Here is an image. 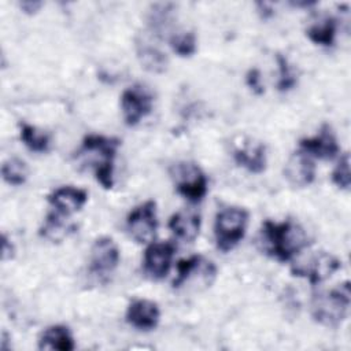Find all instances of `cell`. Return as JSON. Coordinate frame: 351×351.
Returning a JSON list of instances; mask_svg holds the SVG:
<instances>
[{"mask_svg": "<svg viewBox=\"0 0 351 351\" xmlns=\"http://www.w3.org/2000/svg\"><path fill=\"white\" fill-rule=\"evenodd\" d=\"M14 255H15V247H14L12 241L5 234H3V241H1V259H3V262L12 259Z\"/></svg>", "mask_w": 351, "mask_h": 351, "instance_id": "29", "label": "cell"}, {"mask_svg": "<svg viewBox=\"0 0 351 351\" xmlns=\"http://www.w3.org/2000/svg\"><path fill=\"white\" fill-rule=\"evenodd\" d=\"M261 234L265 252L280 262L289 261L308 244L304 229L291 219L284 222L265 221Z\"/></svg>", "mask_w": 351, "mask_h": 351, "instance_id": "1", "label": "cell"}, {"mask_svg": "<svg viewBox=\"0 0 351 351\" xmlns=\"http://www.w3.org/2000/svg\"><path fill=\"white\" fill-rule=\"evenodd\" d=\"M332 182L340 189H350L351 176H350V155L343 154L332 171Z\"/></svg>", "mask_w": 351, "mask_h": 351, "instance_id": "27", "label": "cell"}, {"mask_svg": "<svg viewBox=\"0 0 351 351\" xmlns=\"http://www.w3.org/2000/svg\"><path fill=\"white\" fill-rule=\"evenodd\" d=\"M60 215L62 214L59 213H49L45 218L43 228L40 229V236L51 241H60L75 229L74 225L67 223L64 219L60 218Z\"/></svg>", "mask_w": 351, "mask_h": 351, "instance_id": "20", "label": "cell"}, {"mask_svg": "<svg viewBox=\"0 0 351 351\" xmlns=\"http://www.w3.org/2000/svg\"><path fill=\"white\" fill-rule=\"evenodd\" d=\"M341 262L329 252L319 251L307 258L304 262H296L291 271L293 276L306 277L308 281L315 285L328 277H330L336 270H339Z\"/></svg>", "mask_w": 351, "mask_h": 351, "instance_id": "7", "label": "cell"}, {"mask_svg": "<svg viewBox=\"0 0 351 351\" xmlns=\"http://www.w3.org/2000/svg\"><path fill=\"white\" fill-rule=\"evenodd\" d=\"M88 200V192L71 185L59 186L48 195L49 204L62 215H70L80 211Z\"/></svg>", "mask_w": 351, "mask_h": 351, "instance_id": "14", "label": "cell"}, {"mask_svg": "<svg viewBox=\"0 0 351 351\" xmlns=\"http://www.w3.org/2000/svg\"><path fill=\"white\" fill-rule=\"evenodd\" d=\"M174 4L171 3H156L151 5L148 12V25L154 34H162L171 23V14Z\"/></svg>", "mask_w": 351, "mask_h": 351, "instance_id": "22", "label": "cell"}, {"mask_svg": "<svg viewBox=\"0 0 351 351\" xmlns=\"http://www.w3.org/2000/svg\"><path fill=\"white\" fill-rule=\"evenodd\" d=\"M119 263V248L108 236L95 240L90 248L89 270L96 276H107L115 270Z\"/></svg>", "mask_w": 351, "mask_h": 351, "instance_id": "9", "label": "cell"}, {"mask_svg": "<svg viewBox=\"0 0 351 351\" xmlns=\"http://www.w3.org/2000/svg\"><path fill=\"white\" fill-rule=\"evenodd\" d=\"M245 81H247V85H248L256 95H262V93L265 92V88H263L262 84H261V73H259L258 69H251V70L247 73Z\"/></svg>", "mask_w": 351, "mask_h": 351, "instance_id": "28", "label": "cell"}, {"mask_svg": "<svg viewBox=\"0 0 351 351\" xmlns=\"http://www.w3.org/2000/svg\"><path fill=\"white\" fill-rule=\"evenodd\" d=\"M136 55L141 67L149 73L160 74L167 70L169 59L166 53L144 37L136 38Z\"/></svg>", "mask_w": 351, "mask_h": 351, "instance_id": "15", "label": "cell"}, {"mask_svg": "<svg viewBox=\"0 0 351 351\" xmlns=\"http://www.w3.org/2000/svg\"><path fill=\"white\" fill-rule=\"evenodd\" d=\"M174 245L169 241L152 243L144 252V273L152 280H162L170 270Z\"/></svg>", "mask_w": 351, "mask_h": 351, "instance_id": "10", "label": "cell"}, {"mask_svg": "<svg viewBox=\"0 0 351 351\" xmlns=\"http://www.w3.org/2000/svg\"><path fill=\"white\" fill-rule=\"evenodd\" d=\"M350 302V282L346 281L329 292L317 293L311 302V315L318 324L328 328H336L346 319Z\"/></svg>", "mask_w": 351, "mask_h": 351, "instance_id": "3", "label": "cell"}, {"mask_svg": "<svg viewBox=\"0 0 351 351\" xmlns=\"http://www.w3.org/2000/svg\"><path fill=\"white\" fill-rule=\"evenodd\" d=\"M203 258L200 255H193L188 259H181L177 263V277L173 281V287L178 288L180 285H182L189 277L191 274H193L203 263Z\"/></svg>", "mask_w": 351, "mask_h": 351, "instance_id": "25", "label": "cell"}, {"mask_svg": "<svg viewBox=\"0 0 351 351\" xmlns=\"http://www.w3.org/2000/svg\"><path fill=\"white\" fill-rule=\"evenodd\" d=\"M170 176L180 195L191 202H199L207 192V177L193 162H177L170 167Z\"/></svg>", "mask_w": 351, "mask_h": 351, "instance_id": "5", "label": "cell"}, {"mask_svg": "<svg viewBox=\"0 0 351 351\" xmlns=\"http://www.w3.org/2000/svg\"><path fill=\"white\" fill-rule=\"evenodd\" d=\"M276 59H277L278 70H280V78H278V82H277V88H278L280 92H287V90L292 89L296 85L298 78H296L292 67L289 66L288 59L284 55L277 53Z\"/></svg>", "mask_w": 351, "mask_h": 351, "instance_id": "26", "label": "cell"}, {"mask_svg": "<svg viewBox=\"0 0 351 351\" xmlns=\"http://www.w3.org/2000/svg\"><path fill=\"white\" fill-rule=\"evenodd\" d=\"M315 1H291V5L293 7H308V5H314Z\"/></svg>", "mask_w": 351, "mask_h": 351, "instance_id": "32", "label": "cell"}, {"mask_svg": "<svg viewBox=\"0 0 351 351\" xmlns=\"http://www.w3.org/2000/svg\"><path fill=\"white\" fill-rule=\"evenodd\" d=\"M154 97L151 92L143 85H133L126 88L121 95V108L125 123L136 126L152 110Z\"/></svg>", "mask_w": 351, "mask_h": 351, "instance_id": "8", "label": "cell"}, {"mask_svg": "<svg viewBox=\"0 0 351 351\" xmlns=\"http://www.w3.org/2000/svg\"><path fill=\"white\" fill-rule=\"evenodd\" d=\"M19 7H21V10L25 14L33 15V14H36L43 7V3L41 1H36V0H23V1L19 3Z\"/></svg>", "mask_w": 351, "mask_h": 351, "instance_id": "30", "label": "cell"}, {"mask_svg": "<svg viewBox=\"0 0 351 351\" xmlns=\"http://www.w3.org/2000/svg\"><path fill=\"white\" fill-rule=\"evenodd\" d=\"M248 211L241 207H226L215 217L214 234L217 247L222 252L233 250L245 234Z\"/></svg>", "mask_w": 351, "mask_h": 351, "instance_id": "4", "label": "cell"}, {"mask_svg": "<svg viewBox=\"0 0 351 351\" xmlns=\"http://www.w3.org/2000/svg\"><path fill=\"white\" fill-rule=\"evenodd\" d=\"M158 228L156 203L145 200L133 208L126 218V229L133 240L137 243H148L154 239Z\"/></svg>", "mask_w": 351, "mask_h": 351, "instance_id": "6", "label": "cell"}, {"mask_svg": "<svg viewBox=\"0 0 351 351\" xmlns=\"http://www.w3.org/2000/svg\"><path fill=\"white\" fill-rule=\"evenodd\" d=\"M256 7H259V10H265L262 12L263 18H269L270 15H273V8L270 7V4H267V3H256Z\"/></svg>", "mask_w": 351, "mask_h": 351, "instance_id": "31", "label": "cell"}, {"mask_svg": "<svg viewBox=\"0 0 351 351\" xmlns=\"http://www.w3.org/2000/svg\"><path fill=\"white\" fill-rule=\"evenodd\" d=\"M19 129H21V140L30 151L47 152L49 149L51 138L45 132L38 130L37 128L26 122H21Z\"/></svg>", "mask_w": 351, "mask_h": 351, "instance_id": "21", "label": "cell"}, {"mask_svg": "<svg viewBox=\"0 0 351 351\" xmlns=\"http://www.w3.org/2000/svg\"><path fill=\"white\" fill-rule=\"evenodd\" d=\"M169 43L171 49L181 58H189L196 52V36L192 32L174 33Z\"/></svg>", "mask_w": 351, "mask_h": 351, "instance_id": "24", "label": "cell"}, {"mask_svg": "<svg viewBox=\"0 0 351 351\" xmlns=\"http://www.w3.org/2000/svg\"><path fill=\"white\" fill-rule=\"evenodd\" d=\"M119 140L101 134H88L84 137L78 156L85 158L93 167L96 180L104 189H111L114 185V158Z\"/></svg>", "mask_w": 351, "mask_h": 351, "instance_id": "2", "label": "cell"}, {"mask_svg": "<svg viewBox=\"0 0 351 351\" xmlns=\"http://www.w3.org/2000/svg\"><path fill=\"white\" fill-rule=\"evenodd\" d=\"M284 177L296 188L310 185L315 177V165L311 156L302 149L293 152L284 166Z\"/></svg>", "mask_w": 351, "mask_h": 351, "instance_id": "11", "label": "cell"}, {"mask_svg": "<svg viewBox=\"0 0 351 351\" xmlns=\"http://www.w3.org/2000/svg\"><path fill=\"white\" fill-rule=\"evenodd\" d=\"M233 158L239 166L247 169L250 173L261 174L266 169V148L263 144L237 148Z\"/></svg>", "mask_w": 351, "mask_h": 351, "instance_id": "18", "label": "cell"}, {"mask_svg": "<svg viewBox=\"0 0 351 351\" xmlns=\"http://www.w3.org/2000/svg\"><path fill=\"white\" fill-rule=\"evenodd\" d=\"M299 145H300V149L307 155L318 159H324V160L333 159L340 151L337 138L333 130L330 129V126L326 123L321 126L317 136L310 138H302Z\"/></svg>", "mask_w": 351, "mask_h": 351, "instance_id": "12", "label": "cell"}, {"mask_svg": "<svg viewBox=\"0 0 351 351\" xmlns=\"http://www.w3.org/2000/svg\"><path fill=\"white\" fill-rule=\"evenodd\" d=\"M160 310L149 299H134L126 310V322L140 330L155 329L159 324Z\"/></svg>", "mask_w": 351, "mask_h": 351, "instance_id": "13", "label": "cell"}, {"mask_svg": "<svg viewBox=\"0 0 351 351\" xmlns=\"http://www.w3.org/2000/svg\"><path fill=\"white\" fill-rule=\"evenodd\" d=\"M1 176L10 185H22L27 178V166L19 158H10L1 166Z\"/></svg>", "mask_w": 351, "mask_h": 351, "instance_id": "23", "label": "cell"}, {"mask_svg": "<svg viewBox=\"0 0 351 351\" xmlns=\"http://www.w3.org/2000/svg\"><path fill=\"white\" fill-rule=\"evenodd\" d=\"M40 350H56V351H73L75 343L70 329L64 325H52L47 328L38 340Z\"/></svg>", "mask_w": 351, "mask_h": 351, "instance_id": "17", "label": "cell"}, {"mask_svg": "<svg viewBox=\"0 0 351 351\" xmlns=\"http://www.w3.org/2000/svg\"><path fill=\"white\" fill-rule=\"evenodd\" d=\"M200 214L193 210H181L171 215L169 221L170 230L181 240L192 243L200 230Z\"/></svg>", "mask_w": 351, "mask_h": 351, "instance_id": "16", "label": "cell"}, {"mask_svg": "<svg viewBox=\"0 0 351 351\" xmlns=\"http://www.w3.org/2000/svg\"><path fill=\"white\" fill-rule=\"evenodd\" d=\"M307 37L314 43L324 47L333 45L336 36V21L332 16H325L319 22L313 23L306 30Z\"/></svg>", "mask_w": 351, "mask_h": 351, "instance_id": "19", "label": "cell"}]
</instances>
